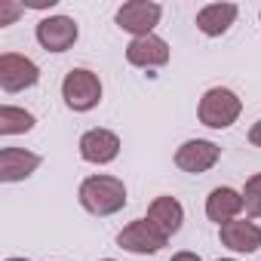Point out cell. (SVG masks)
<instances>
[{
    "mask_svg": "<svg viewBox=\"0 0 261 261\" xmlns=\"http://www.w3.org/2000/svg\"><path fill=\"white\" fill-rule=\"evenodd\" d=\"M77 200L89 215L108 218L126 206V185L114 175H89V178H83Z\"/></svg>",
    "mask_w": 261,
    "mask_h": 261,
    "instance_id": "6da1fadb",
    "label": "cell"
},
{
    "mask_svg": "<svg viewBox=\"0 0 261 261\" xmlns=\"http://www.w3.org/2000/svg\"><path fill=\"white\" fill-rule=\"evenodd\" d=\"M243 114V101L233 89L227 86H212L203 92L200 98V108H197V117L203 126L209 129H230Z\"/></svg>",
    "mask_w": 261,
    "mask_h": 261,
    "instance_id": "7a4b0ae2",
    "label": "cell"
},
{
    "mask_svg": "<svg viewBox=\"0 0 261 261\" xmlns=\"http://www.w3.org/2000/svg\"><path fill=\"white\" fill-rule=\"evenodd\" d=\"M62 98L74 114H86L101 101V80L89 68H71L62 80Z\"/></svg>",
    "mask_w": 261,
    "mask_h": 261,
    "instance_id": "3957f363",
    "label": "cell"
},
{
    "mask_svg": "<svg viewBox=\"0 0 261 261\" xmlns=\"http://www.w3.org/2000/svg\"><path fill=\"white\" fill-rule=\"evenodd\" d=\"M160 16H163V7L154 4V0H129L117 10V25L136 40V37L154 34V28L160 25Z\"/></svg>",
    "mask_w": 261,
    "mask_h": 261,
    "instance_id": "277c9868",
    "label": "cell"
},
{
    "mask_svg": "<svg viewBox=\"0 0 261 261\" xmlns=\"http://www.w3.org/2000/svg\"><path fill=\"white\" fill-rule=\"evenodd\" d=\"M166 243H169V237L160 233L148 218H139V221H133V224H126V227L117 233V246L126 249V252H133V255H154V252H160Z\"/></svg>",
    "mask_w": 261,
    "mask_h": 261,
    "instance_id": "5b68a950",
    "label": "cell"
},
{
    "mask_svg": "<svg viewBox=\"0 0 261 261\" xmlns=\"http://www.w3.org/2000/svg\"><path fill=\"white\" fill-rule=\"evenodd\" d=\"M37 43L46 49V53H68L77 37H80V28L71 16H46L37 22Z\"/></svg>",
    "mask_w": 261,
    "mask_h": 261,
    "instance_id": "8992f818",
    "label": "cell"
},
{
    "mask_svg": "<svg viewBox=\"0 0 261 261\" xmlns=\"http://www.w3.org/2000/svg\"><path fill=\"white\" fill-rule=\"evenodd\" d=\"M40 80V68L19 53H4L0 56V89L4 92H22L37 86Z\"/></svg>",
    "mask_w": 261,
    "mask_h": 261,
    "instance_id": "52a82bcc",
    "label": "cell"
},
{
    "mask_svg": "<svg viewBox=\"0 0 261 261\" xmlns=\"http://www.w3.org/2000/svg\"><path fill=\"white\" fill-rule=\"evenodd\" d=\"M218 160H221V148L215 142H209V139H191L175 151V166L181 172H188V175L209 172Z\"/></svg>",
    "mask_w": 261,
    "mask_h": 261,
    "instance_id": "ba28073f",
    "label": "cell"
},
{
    "mask_svg": "<svg viewBox=\"0 0 261 261\" xmlns=\"http://www.w3.org/2000/svg\"><path fill=\"white\" fill-rule=\"evenodd\" d=\"M80 157L92 166H108L117 160L120 154V136L111 133V129H89V133L80 136Z\"/></svg>",
    "mask_w": 261,
    "mask_h": 261,
    "instance_id": "9c48e42d",
    "label": "cell"
},
{
    "mask_svg": "<svg viewBox=\"0 0 261 261\" xmlns=\"http://www.w3.org/2000/svg\"><path fill=\"white\" fill-rule=\"evenodd\" d=\"M218 237H221V246H227L230 252H240V255H252L261 249V227L246 218H233V221L221 224Z\"/></svg>",
    "mask_w": 261,
    "mask_h": 261,
    "instance_id": "30bf717a",
    "label": "cell"
},
{
    "mask_svg": "<svg viewBox=\"0 0 261 261\" xmlns=\"http://www.w3.org/2000/svg\"><path fill=\"white\" fill-rule=\"evenodd\" d=\"M43 157L25 148H4L0 151V181L13 185V181H25L28 175H34L40 169Z\"/></svg>",
    "mask_w": 261,
    "mask_h": 261,
    "instance_id": "8fae6325",
    "label": "cell"
},
{
    "mask_svg": "<svg viewBox=\"0 0 261 261\" xmlns=\"http://www.w3.org/2000/svg\"><path fill=\"white\" fill-rule=\"evenodd\" d=\"M126 62L136 65V68H163L169 62V43L157 34L136 37L126 46Z\"/></svg>",
    "mask_w": 261,
    "mask_h": 261,
    "instance_id": "7c38bea8",
    "label": "cell"
},
{
    "mask_svg": "<svg viewBox=\"0 0 261 261\" xmlns=\"http://www.w3.org/2000/svg\"><path fill=\"white\" fill-rule=\"evenodd\" d=\"M160 233H166L169 240L181 230V224H185V206L175 200V197H157L151 206H148V215H145Z\"/></svg>",
    "mask_w": 261,
    "mask_h": 261,
    "instance_id": "4fadbf2b",
    "label": "cell"
},
{
    "mask_svg": "<svg viewBox=\"0 0 261 261\" xmlns=\"http://www.w3.org/2000/svg\"><path fill=\"white\" fill-rule=\"evenodd\" d=\"M240 212H243V194L233 191V188H227V185L215 188L206 197V218L215 221L218 227L227 224V221H233V218H240Z\"/></svg>",
    "mask_w": 261,
    "mask_h": 261,
    "instance_id": "5bb4252c",
    "label": "cell"
},
{
    "mask_svg": "<svg viewBox=\"0 0 261 261\" xmlns=\"http://www.w3.org/2000/svg\"><path fill=\"white\" fill-rule=\"evenodd\" d=\"M237 4H209L197 13V28L206 37H221L237 22Z\"/></svg>",
    "mask_w": 261,
    "mask_h": 261,
    "instance_id": "9a60e30c",
    "label": "cell"
},
{
    "mask_svg": "<svg viewBox=\"0 0 261 261\" xmlns=\"http://www.w3.org/2000/svg\"><path fill=\"white\" fill-rule=\"evenodd\" d=\"M34 123H37L34 114L25 111V108H16V105H4V108H0V136H4V139L31 133Z\"/></svg>",
    "mask_w": 261,
    "mask_h": 261,
    "instance_id": "2e32d148",
    "label": "cell"
},
{
    "mask_svg": "<svg viewBox=\"0 0 261 261\" xmlns=\"http://www.w3.org/2000/svg\"><path fill=\"white\" fill-rule=\"evenodd\" d=\"M240 194H243V209H246V215L261 218V172L252 175V178L243 185Z\"/></svg>",
    "mask_w": 261,
    "mask_h": 261,
    "instance_id": "e0dca14e",
    "label": "cell"
},
{
    "mask_svg": "<svg viewBox=\"0 0 261 261\" xmlns=\"http://www.w3.org/2000/svg\"><path fill=\"white\" fill-rule=\"evenodd\" d=\"M22 13H25V7H22V4H16V0H0V28L13 25Z\"/></svg>",
    "mask_w": 261,
    "mask_h": 261,
    "instance_id": "ac0fdd59",
    "label": "cell"
},
{
    "mask_svg": "<svg viewBox=\"0 0 261 261\" xmlns=\"http://www.w3.org/2000/svg\"><path fill=\"white\" fill-rule=\"evenodd\" d=\"M249 142H252L255 148H261V120L252 123V129H249Z\"/></svg>",
    "mask_w": 261,
    "mask_h": 261,
    "instance_id": "d6986e66",
    "label": "cell"
},
{
    "mask_svg": "<svg viewBox=\"0 0 261 261\" xmlns=\"http://www.w3.org/2000/svg\"><path fill=\"white\" fill-rule=\"evenodd\" d=\"M172 261H203V258H200L197 252H175Z\"/></svg>",
    "mask_w": 261,
    "mask_h": 261,
    "instance_id": "ffe728a7",
    "label": "cell"
},
{
    "mask_svg": "<svg viewBox=\"0 0 261 261\" xmlns=\"http://www.w3.org/2000/svg\"><path fill=\"white\" fill-rule=\"evenodd\" d=\"M7 261H28V258H7Z\"/></svg>",
    "mask_w": 261,
    "mask_h": 261,
    "instance_id": "44dd1931",
    "label": "cell"
},
{
    "mask_svg": "<svg viewBox=\"0 0 261 261\" xmlns=\"http://www.w3.org/2000/svg\"><path fill=\"white\" fill-rule=\"evenodd\" d=\"M218 261H237V258H218Z\"/></svg>",
    "mask_w": 261,
    "mask_h": 261,
    "instance_id": "7402d4cb",
    "label": "cell"
},
{
    "mask_svg": "<svg viewBox=\"0 0 261 261\" xmlns=\"http://www.w3.org/2000/svg\"><path fill=\"white\" fill-rule=\"evenodd\" d=\"M101 261H114V258H101Z\"/></svg>",
    "mask_w": 261,
    "mask_h": 261,
    "instance_id": "603a6c76",
    "label": "cell"
},
{
    "mask_svg": "<svg viewBox=\"0 0 261 261\" xmlns=\"http://www.w3.org/2000/svg\"><path fill=\"white\" fill-rule=\"evenodd\" d=\"M258 19H261V13H258Z\"/></svg>",
    "mask_w": 261,
    "mask_h": 261,
    "instance_id": "cb8c5ba5",
    "label": "cell"
}]
</instances>
